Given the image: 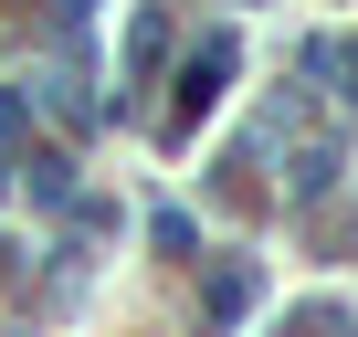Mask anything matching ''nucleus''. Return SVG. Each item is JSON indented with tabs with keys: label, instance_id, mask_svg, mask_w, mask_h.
<instances>
[{
	"label": "nucleus",
	"instance_id": "1",
	"mask_svg": "<svg viewBox=\"0 0 358 337\" xmlns=\"http://www.w3.org/2000/svg\"><path fill=\"white\" fill-rule=\"evenodd\" d=\"M243 306H253V264H222V274H211V316H222V327H232V316H243Z\"/></svg>",
	"mask_w": 358,
	"mask_h": 337
},
{
	"label": "nucleus",
	"instance_id": "2",
	"mask_svg": "<svg viewBox=\"0 0 358 337\" xmlns=\"http://www.w3.org/2000/svg\"><path fill=\"white\" fill-rule=\"evenodd\" d=\"M348 74H358V53H348ZM348 95H358V85H348Z\"/></svg>",
	"mask_w": 358,
	"mask_h": 337
}]
</instances>
